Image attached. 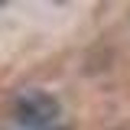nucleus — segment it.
<instances>
[{
	"label": "nucleus",
	"instance_id": "f257e3e1",
	"mask_svg": "<svg viewBox=\"0 0 130 130\" xmlns=\"http://www.w3.org/2000/svg\"><path fill=\"white\" fill-rule=\"evenodd\" d=\"M16 120L29 130H42L46 124H52L59 117V101L49 94V91H23L16 98Z\"/></svg>",
	"mask_w": 130,
	"mask_h": 130
}]
</instances>
